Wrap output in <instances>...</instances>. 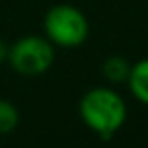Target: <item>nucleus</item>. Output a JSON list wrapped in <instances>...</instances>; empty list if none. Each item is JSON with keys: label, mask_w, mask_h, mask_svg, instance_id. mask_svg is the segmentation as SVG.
I'll return each instance as SVG.
<instances>
[{"label": "nucleus", "mask_w": 148, "mask_h": 148, "mask_svg": "<svg viewBox=\"0 0 148 148\" xmlns=\"http://www.w3.org/2000/svg\"><path fill=\"white\" fill-rule=\"evenodd\" d=\"M43 32L54 47L75 49L88 40L90 23L77 6L56 4L49 8L43 17Z\"/></svg>", "instance_id": "2"}, {"label": "nucleus", "mask_w": 148, "mask_h": 148, "mask_svg": "<svg viewBox=\"0 0 148 148\" xmlns=\"http://www.w3.org/2000/svg\"><path fill=\"white\" fill-rule=\"evenodd\" d=\"M127 86L133 98L143 105H148V58L135 62L130 69L127 77Z\"/></svg>", "instance_id": "4"}, {"label": "nucleus", "mask_w": 148, "mask_h": 148, "mask_svg": "<svg viewBox=\"0 0 148 148\" xmlns=\"http://www.w3.org/2000/svg\"><path fill=\"white\" fill-rule=\"evenodd\" d=\"M8 53H10V45L4 40H0V64H2V62H8Z\"/></svg>", "instance_id": "7"}, {"label": "nucleus", "mask_w": 148, "mask_h": 148, "mask_svg": "<svg viewBox=\"0 0 148 148\" xmlns=\"http://www.w3.org/2000/svg\"><path fill=\"white\" fill-rule=\"evenodd\" d=\"M54 45L45 36L30 34L10 45L8 62L15 73L25 77L43 75L54 64Z\"/></svg>", "instance_id": "3"}, {"label": "nucleus", "mask_w": 148, "mask_h": 148, "mask_svg": "<svg viewBox=\"0 0 148 148\" xmlns=\"http://www.w3.org/2000/svg\"><path fill=\"white\" fill-rule=\"evenodd\" d=\"M130 69H131V64L124 56H118V54L107 56L103 60V64H101V73H103V77L112 84L126 83L127 77H130Z\"/></svg>", "instance_id": "5"}, {"label": "nucleus", "mask_w": 148, "mask_h": 148, "mask_svg": "<svg viewBox=\"0 0 148 148\" xmlns=\"http://www.w3.org/2000/svg\"><path fill=\"white\" fill-rule=\"evenodd\" d=\"M79 114L88 130L99 135L103 141H109L124 126L127 107L124 98L114 88L94 86L81 98Z\"/></svg>", "instance_id": "1"}, {"label": "nucleus", "mask_w": 148, "mask_h": 148, "mask_svg": "<svg viewBox=\"0 0 148 148\" xmlns=\"http://www.w3.org/2000/svg\"><path fill=\"white\" fill-rule=\"evenodd\" d=\"M19 126V109L10 99L0 98V135H8Z\"/></svg>", "instance_id": "6"}]
</instances>
